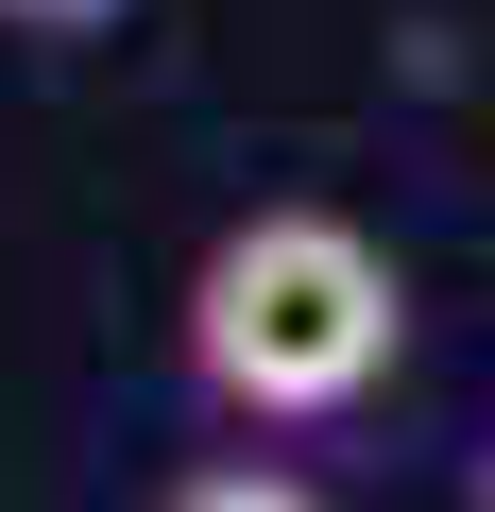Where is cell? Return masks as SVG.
<instances>
[{
  "label": "cell",
  "mask_w": 495,
  "mask_h": 512,
  "mask_svg": "<svg viewBox=\"0 0 495 512\" xmlns=\"http://www.w3.org/2000/svg\"><path fill=\"white\" fill-rule=\"evenodd\" d=\"M171 512H325L291 461H205V478H171Z\"/></svg>",
  "instance_id": "2"
},
{
  "label": "cell",
  "mask_w": 495,
  "mask_h": 512,
  "mask_svg": "<svg viewBox=\"0 0 495 512\" xmlns=\"http://www.w3.org/2000/svg\"><path fill=\"white\" fill-rule=\"evenodd\" d=\"M410 359V274L342 222V205H257L205 239L188 274V376L239 427H325Z\"/></svg>",
  "instance_id": "1"
},
{
  "label": "cell",
  "mask_w": 495,
  "mask_h": 512,
  "mask_svg": "<svg viewBox=\"0 0 495 512\" xmlns=\"http://www.w3.org/2000/svg\"><path fill=\"white\" fill-rule=\"evenodd\" d=\"M478 512H495V461H478Z\"/></svg>",
  "instance_id": "4"
},
{
  "label": "cell",
  "mask_w": 495,
  "mask_h": 512,
  "mask_svg": "<svg viewBox=\"0 0 495 512\" xmlns=\"http://www.w3.org/2000/svg\"><path fill=\"white\" fill-rule=\"evenodd\" d=\"M0 18H18V35H103L120 0H0Z\"/></svg>",
  "instance_id": "3"
}]
</instances>
